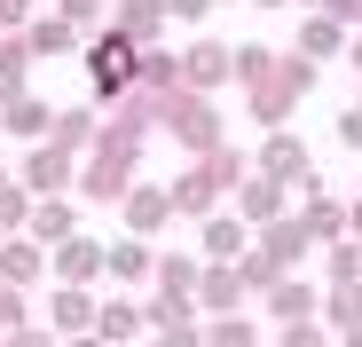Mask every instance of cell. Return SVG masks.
<instances>
[{"mask_svg":"<svg viewBox=\"0 0 362 347\" xmlns=\"http://www.w3.org/2000/svg\"><path fill=\"white\" fill-rule=\"evenodd\" d=\"M323 79V64H308V55H276V47H260V40H245L236 47V87H245V110L268 127V135H284V119H291V103L308 95Z\"/></svg>","mask_w":362,"mask_h":347,"instance_id":"obj_1","label":"cell"},{"mask_svg":"<svg viewBox=\"0 0 362 347\" xmlns=\"http://www.w3.org/2000/svg\"><path fill=\"white\" fill-rule=\"evenodd\" d=\"M134 182H142V135H127V127L103 119V142L79 158V198H95V205H127Z\"/></svg>","mask_w":362,"mask_h":347,"instance_id":"obj_2","label":"cell"},{"mask_svg":"<svg viewBox=\"0 0 362 347\" xmlns=\"http://www.w3.org/2000/svg\"><path fill=\"white\" fill-rule=\"evenodd\" d=\"M158 127L189 150V158H213L221 142H228V127H221V110H213V95H189V87H173V95H158Z\"/></svg>","mask_w":362,"mask_h":347,"instance_id":"obj_3","label":"cell"},{"mask_svg":"<svg viewBox=\"0 0 362 347\" xmlns=\"http://www.w3.org/2000/svg\"><path fill=\"white\" fill-rule=\"evenodd\" d=\"M16 190H24L32 205H40V198H71V190H79V158L55 150V142H32L24 166H16Z\"/></svg>","mask_w":362,"mask_h":347,"instance_id":"obj_4","label":"cell"},{"mask_svg":"<svg viewBox=\"0 0 362 347\" xmlns=\"http://www.w3.org/2000/svg\"><path fill=\"white\" fill-rule=\"evenodd\" d=\"M228 79H236V47L228 40H189V47H181V87H189V95H213Z\"/></svg>","mask_w":362,"mask_h":347,"instance_id":"obj_5","label":"cell"},{"mask_svg":"<svg viewBox=\"0 0 362 347\" xmlns=\"http://www.w3.org/2000/svg\"><path fill=\"white\" fill-rule=\"evenodd\" d=\"M252 174H268L276 190H308V182H315V174H308V142H299L291 127L260 142V158H252Z\"/></svg>","mask_w":362,"mask_h":347,"instance_id":"obj_6","label":"cell"},{"mask_svg":"<svg viewBox=\"0 0 362 347\" xmlns=\"http://www.w3.org/2000/svg\"><path fill=\"white\" fill-rule=\"evenodd\" d=\"M103 268H110V245H103V237H71V245L47 253V276H55V284H79V292H95Z\"/></svg>","mask_w":362,"mask_h":347,"instance_id":"obj_7","label":"cell"},{"mask_svg":"<svg viewBox=\"0 0 362 347\" xmlns=\"http://www.w3.org/2000/svg\"><path fill=\"white\" fill-rule=\"evenodd\" d=\"M252 253V229L236 221V213H213V221H197V261L205 268H236Z\"/></svg>","mask_w":362,"mask_h":347,"instance_id":"obj_8","label":"cell"},{"mask_svg":"<svg viewBox=\"0 0 362 347\" xmlns=\"http://www.w3.org/2000/svg\"><path fill=\"white\" fill-rule=\"evenodd\" d=\"M95 316H103L95 292H79V284H47V331H55V339H87Z\"/></svg>","mask_w":362,"mask_h":347,"instance_id":"obj_9","label":"cell"},{"mask_svg":"<svg viewBox=\"0 0 362 347\" xmlns=\"http://www.w3.org/2000/svg\"><path fill=\"white\" fill-rule=\"evenodd\" d=\"M228 213H236V221H245V229H252V237H260V229H276V221L291 213V190H276V182H268V174H252V182H245V190H236V198H228Z\"/></svg>","mask_w":362,"mask_h":347,"instance_id":"obj_10","label":"cell"},{"mask_svg":"<svg viewBox=\"0 0 362 347\" xmlns=\"http://www.w3.org/2000/svg\"><path fill=\"white\" fill-rule=\"evenodd\" d=\"M118 221H127V237H142V245H150L158 229L173 221V190H158V182H134V190H127V205H118Z\"/></svg>","mask_w":362,"mask_h":347,"instance_id":"obj_11","label":"cell"},{"mask_svg":"<svg viewBox=\"0 0 362 347\" xmlns=\"http://www.w3.org/2000/svg\"><path fill=\"white\" fill-rule=\"evenodd\" d=\"M252 245H260V253H268V261H276L284 276H299V261H308V253H315V237H308V221H299V213H284L276 229H260V237H252Z\"/></svg>","mask_w":362,"mask_h":347,"instance_id":"obj_12","label":"cell"},{"mask_svg":"<svg viewBox=\"0 0 362 347\" xmlns=\"http://www.w3.org/2000/svg\"><path fill=\"white\" fill-rule=\"evenodd\" d=\"M260 308L276 316V331H284V324H323V292H315V284H308V276H284V284H276V292L260 300Z\"/></svg>","mask_w":362,"mask_h":347,"instance_id":"obj_13","label":"cell"},{"mask_svg":"<svg viewBox=\"0 0 362 347\" xmlns=\"http://www.w3.org/2000/svg\"><path fill=\"white\" fill-rule=\"evenodd\" d=\"M245 300H252V292H245V276H236V268H205V276H197V316H205V324L236 316Z\"/></svg>","mask_w":362,"mask_h":347,"instance_id":"obj_14","label":"cell"},{"mask_svg":"<svg viewBox=\"0 0 362 347\" xmlns=\"http://www.w3.org/2000/svg\"><path fill=\"white\" fill-rule=\"evenodd\" d=\"M299 221H308V237L331 253V245H346V205L339 198H323V182H308V198H299Z\"/></svg>","mask_w":362,"mask_h":347,"instance_id":"obj_15","label":"cell"},{"mask_svg":"<svg viewBox=\"0 0 362 347\" xmlns=\"http://www.w3.org/2000/svg\"><path fill=\"white\" fill-rule=\"evenodd\" d=\"M24 237H32L40 253L71 245V237H79V213H71V198H40V205H32V229H24Z\"/></svg>","mask_w":362,"mask_h":347,"instance_id":"obj_16","label":"cell"},{"mask_svg":"<svg viewBox=\"0 0 362 347\" xmlns=\"http://www.w3.org/2000/svg\"><path fill=\"white\" fill-rule=\"evenodd\" d=\"M55 150H71V158H87L95 142H103V110L95 103H71V110H55V135H47Z\"/></svg>","mask_w":362,"mask_h":347,"instance_id":"obj_17","label":"cell"},{"mask_svg":"<svg viewBox=\"0 0 362 347\" xmlns=\"http://www.w3.org/2000/svg\"><path fill=\"white\" fill-rule=\"evenodd\" d=\"M110 24L127 32L134 47H158V32H165V0H110Z\"/></svg>","mask_w":362,"mask_h":347,"instance_id":"obj_18","label":"cell"},{"mask_svg":"<svg viewBox=\"0 0 362 347\" xmlns=\"http://www.w3.org/2000/svg\"><path fill=\"white\" fill-rule=\"evenodd\" d=\"M165 190H173V213H189V221H213L221 213V190L205 182V166H181Z\"/></svg>","mask_w":362,"mask_h":347,"instance_id":"obj_19","label":"cell"},{"mask_svg":"<svg viewBox=\"0 0 362 347\" xmlns=\"http://www.w3.org/2000/svg\"><path fill=\"white\" fill-rule=\"evenodd\" d=\"M142 331H150V316L134 300H103V316H95V339L103 347H142Z\"/></svg>","mask_w":362,"mask_h":347,"instance_id":"obj_20","label":"cell"},{"mask_svg":"<svg viewBox=\"0 0 362 347\" xmlns=\"http://www.w3.org/2000/svg\"><path fill=\"white\" fill-rule=\"evenodd\" d=\"M346 24H331V16H299V55H308V64H339L346 55Z\"/></svg>","mask_w":362,"mask_h":347,"instance_id":"obj_21","label":"cell"},{"mask_svg":"<svg viewBox=\"0 0 362 347\" xmlns=\"http://www.w3.org/2000/svg\"><path fill=\"white\" fill-rule=\"evenodd\" d=\"M40 276H47V253H40L32 237H8V245H0V284H16V292H32Z\"/></svg>","mask_w":362,"mask_h":347,"instance_id":"obj_22","label":"cell"},{"mask_svg":"<svg viewBox=\"0 0 362 347\" xmlns=\"http://www.w3.org/2000/svg\"><path fill=\"white\" fill-rule=\"evenodd\" d=\"M24 95H32V47H24V32H16V40H0V110L24 103Z\"/></svg>","mask_w":362,"mask_h":347,"instance_id":"obj_23","label":"cell"},{"mask_svg":"<svg viewBox=\"0 0 362 347\" xmlns=\"http://www.w3.org/2000/svg\"><path fill=\"white\" fill-rule=\"evenodd\" d=\"M0 135H24V142H47V135H55V103H40V95L8 103V110H0Z\"/></svg>","mask_w":362,"mask_h":347,"instance_id":"obj_24","label":"cell"},{"mask_svg":"<svg viewBox=\"0 0 362 347\" xmlns=\"http://www.w3.org/2000/svg\"><path fill=\"white\" fill-rule=\"evenodd\" d=\"M24 47H32V64H40V55H71V47H87V40L47 8V16H32V24H24Z\"/></svg>","mask_w":362,"mask_h":347,"instance_id":"obj_25","label":"cell"},{"mask_svg":"<svg viewBox=\"0 0 362 347\" xmlns=\"http://www.w3.org/2000/svg\"><path fill=\"white\" fill-rule=\"evenodd\" d=\"M189 166H205V182H213L221 198H236V190L252 182V158H245V150H228V142H221L213 158H189Z\"/></svg>","mask_w":362,"mask_h":347,"instance_id":"obj_26","label":"cell"},{"mask_svg":"<svg viewBox=\"0 0 362 347\" xmlns=\"http://www.w3.org/2000/svg\"><path fill=\"white\" fill-rule=\"evenodd\" d=\"M197 276H205V261H197V253H165L150 284H158L165 300H197Z\"/></svg>","mask_w":362,"mask_h":347,"instance_id":"obj_27","label":"cell"},{"mask_svg":"<svg viewBox=\"0 0 362 347\" xmlns=\"http://www.w3.org/2000/svg\"><path fill=\"white\" fill-rule=\"evenodd\" d=\"M134 87H142V95H173V87H181V55H173V47H142Z\"/></svg>","mask_w":362,"mask_h":347,"instance_id":"obj_28","label":"cell"},{"mask_svg":"<svg viewBox=\"0 0 362 347\" xmlns=\"http://www.w3.org/2000/svg\"><path fill=\"white\" fill-rule=\"evenodd\" d=\"M110 276H118V284H150V276H158V253H150L142 237H118V245H110Z\"/></svg>","mask_w":362,"mask_h":347,"instance_id":"obj_29","label":"cell"},{"mask_svg":"<svg viewBox=\"0 0 362 347\" xmlns=\"http://www.w3.org/2000/svg\"><path fill=\"white\" fill-rule=\"evenodd\" d=\"M362 324V284H331L323 292V331H354Z\"/></svg>","mask_w":362,"mask_h":347,"instance_id":"obj_30","label":"cell"},{"mask_svg":"<svg viewBox=\"0 0 362 347\" xmlns=\"http://www.w3.org/2000/svg\"><path fill=\"white\" fill-rule=\"evenodd\" d=\"M55 16H64V24L79 32V40H95V32L110 24V8H103V0H55Z\"/></svg>","mask_w":362,"mask_h":347,"instance_id":"obj_31","label":"cell"},{"mask_svg":"<svg viewBox=\"0 0 362 347\" xmlns=\"http://www.w3.org/2000/svg\"><path fill=\"white\" fill-rule=\"evenodd\" d=\"M236 276H245V292H260V300H268V292H276V284H284V268H276V261H268L260 245H252L245 261H236Z\"/></svg>","mask_w":362,"mask_h":347,"instance_id":"obj_32","label":"cell"},{"mask_svg":"<svg viewBox=\"0 0 362 347\" xmlns=\"http://www.w3.org/2000/svg\"><path fill=\"white\" fill-rule=\"evenodd\" d=\"M205 347H260V324L252 316H221V324H205Z\"/></svg>","mask_w":362,"mask_h":347,"instance_id":"obj_33","label":"cell"},{"mask_svg":"<svg viewBox=\"0 0 362 347\" xmlns=\"http://www.w3.org/2000/svg\"><path fill=\"white\" fill-rule=\"evenodd\" d=\"M24 229H32V198L8 182V190H0V237H24Z\"/></svg>","mask_w":362,"mask_h":347,"instance_id":"obj_34","label":"cell"},{"mask_svg":"<svg viewBox=\"0 0 362 347\" xmlns=\"http://www.w3.org/2000/svg\"><path fill=\"white\" fill-rule=\"evenodd\" d=\"M323 268H331V284H362V253H354V237H346V245H331V253H323Z\"/></svg>","mask_w":362,"mask_h":347,"instance_id":"obj_35","label":"cell"},{"mask_svg":"<svg viewBox=\"0 0 362 347\" xmlns=\"http://www.w3.org/2000/svg\"><path fill=\"white\" fill-rule=\"evenodd\" d=\"M276 347H331V331H323V324H284Z\"/></svg>","mask_w":362,"mask_h":347,"instance_id":"obj_36","label":"cell"},{"mask_svg":"<svg viewBox=\"0 0 362 347\" xmlns=\"http://www.w3.org/2000/svg\"><path fill=\"white\" fill-rule=\"evenodd\" d=\"M0 347H64V339H55V331H47V324L32 316V324H16V331H8V339H0Z\"/></svg>","mask_w":362,"mask_h":347,"instance_id":"obj_37","label":"cell"},{"mask_svg":"<svg viewBox=\"0 0 362 347\" xmlns=\"http://www.w3.org/2000/svg\"><path fill=\"white\" fill-rule=\"evenodd\" d=\"M16 324H32V308H24L16 284H0V331H16Z\"/></svg>","mask_w":362,"mask_h":347,"instance_id":"obj_38","label":"cell"},{"mask_svg":"<svg viewBox=\"0 0 362 347\" xmlns=\"http://www.w3.org/2000/svg\"><path fill=\"white\" fill-rule=\"evenodd\" d=\"M339 142H346V150H362V103H346V110H339Z\"/></svg>","mask_w":362,"mask_h":347,"instance_id":"obj_39","label":"cell"},{"mask_svg":"<svg viewBox=\"0 0 362 347\" xmlns=\"http://www.w3.org/2000/svg\"><path fill=\"white\" fill-rule=\"evenodd\" d=\"M205 8L213 0H165V16H181V24H205Z\"/></svg>","mask_w":362,"mask_h":347,"instance_id":"obj_40","label":"cell"},{"mask_svg":"<svg viewBox=\"0 0 362 347\" xmlns=\"http://www.w3.org/2000/svg\"><path fill=\"white\" fill-rule=\"evenodd\" d=\"M339 347H362V324H354V331H339Z\"/></svg>","mask_w":362,"mask_h":347,"instance_id":"obj_41","label":"cell"},{"mask_svg":"<svg viewBox=\"0 0 362 347\" xmlns=\"http://www.w3.org/2000/svg\"><path fill=\"white\" fill-rule=\"evenodd\" d=\"M64 347H103V339H95V331H87V339H64Z\"/></svg>","mask_w":362,"mask_h":347,"instance_id":"obj_42","label":"cell"},{"mask_svg":"<svg viewBox=\"0 0 362 347\" xmlns=\"http://www.w3.org/2000/svg\"><path fill=\"white\" fill-rule=\"evenodd\" d=\"M252 8H291V0H252Z\"/></svg>","mask_w":362,"mask_h":347,"instance_id":"obj_43","label":"cell"},{"mask_svg":"<svg viewBox=\"0 0 362 347\" xmlns=\"http://www.w3.org/2000/svg\"><path fill=\"white\" fill-rule=\"evenodd\" d=\"M354 198H362V174H354Z\"/></svg>","mask_w":362,"mask_h":347,"instance_id":"obj_44","label":"cell"},{"mask_svg":"<svg viewBox=\"0 0 362 347\" xmlns=\"http://www.w3.org/2000/svg\"><path fill=\"white\" fill-rule=\"evenodd\" d=\"M0 190H8V174H0Z\"/></svg>","mask_w":362,"mask_h":347,"instance_id":"obj_45","label":"cell"},{"mask_svg":"<svg viewBox=\"0 0 362 347\" xmlns=\"http://www.w3.org/2000/svg\"><path fill=\"white\" fill-rule=\"evenodd\" d=\"M213 8H221V0H213Z\"/></svg>","mask_w":362,"mask_h":347,"instance_id":"obj_46","label":"cell"},{"mask_svg":"<svg viewBox=\"0 0 362 347\" xmlns=\"http://www.w3.org/2000/svg\"><path fill=\"white\" fill-rule=\"evenodd\" d=\"M0 245H8V237H0Z\"/></svg>","mask_w":362,"mask_h":347,"instance_id":"obj_47","label":"cell"},{"mask_svg":"<svg viewBox=\"0 0 362 347\" xmlns=\"http://www.w3.org/2000/svg\"><path fill=\"white\" fill-rule=\"evenodd\" d=\"M0 339H8V331H0Z\"/></svg>","mask_w":362,"mask_h":347,"instance_id":"obj_48","label":"cell"}]
</instances>
